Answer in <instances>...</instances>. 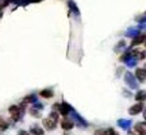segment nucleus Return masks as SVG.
Segmentation results:
<instances>
[{
  "label": "nucleus",
  "instance_id": "obj_1",
  "mask_svg": "<svg viewBox=\"0 0 146 135\" xmlns=\"http://www.w3.org/2000/svg\"><path fill=\"white\" fill-rule=\"evenodd\" d=\"M26 104H23V105H12V107H10V115L11 118H12V120L14 122H19V120L22 119V116H23V107H25Z\"/></svg>",
  "mask_w": 146,
  "mask_h": 135
},
{
  "label": "nucleus",
  "instance_id": "obj_2",
  "mask_svg": "<svg viewBox=\"0 0 146 135\" xmlns=\"http://www.w3.org/2000/svg\"><path fill=\"white\" fill-rule=\"evenodd\" d=\"M57 120H58V114L53 111L49 118L43 119V127H45L46 130H54V128H56V123H57Z\"/></svg>",
  "mask_w": 146,
  "mask_h": 135
},
{
  "label": "nucleus",
  "instance_id": "obj_3",
  "mask_svg": "<svg viewBox=\"0 0 146 135\" xmlns=\"http://www.w3.org/2000/svg\"><path fill=\"white\" fill-rule=\"evenodd\" d=\"M53 111H54V112L57 111V114H61V115H64V116L66 118V116L72 112V107H70L69 104H66V103L54 104V105H53Z\"/></svg>",
  "mask_w": 146,
  "mask_h": 135
},
{
  "label": "nucleus",
  "instance_id": "obj_4",
  "mask_svg": "<svg viewBox=\"0 0 146 135\" xmlns=\"http://www.w3.org/2000/svg\"><path fill=\"white\" fill-rule=\"evenodd\" d=\"M142 109H143V104H142V103H137L135 105L130 107V109H129V114H130V115H137V114H139Z\"/></svg>",
  "mask_w": 146,
  "mask_h": 135
},
{
  "label": "nucleus",
  "instance_id": "obj_5",
  "mask_svg": "<svg viewBox=\"0 0 146 135\" xmlns=\"http://www.w3.org/2000/svg\"><path fill=\"white\" fill-rule=\"evenodd\" d=\"M125 80H126V84H127L130 88H137V83H134V76H133L131 73H126Z\"/></svg>",
  "mask_w": 146,
  "mask_h": 135
},
{
  "label": "nucleus",
  "instance_id": "obj_6",
  "mask_svg": "<svg viewBox=\"0 0 146 135\" xmlns=\"http://www.w3.org/2000/svg\"><path fill=\"white\" fill-rule=\"evenodd\" d=\"M134 130L139 135H146V123H137L134 126Z\"/></svg>",
  "mask_w": 146,
  "mask_h": 135
},
{
  "label": "nucleus",
  "instance_id": "obj_7",
  "mask_svg": "<svg viewBox=\"0 0 146 135\" xmlns=\"http://www.w3.org/2000/svg\"><path fill=\"white\" fill-rule=\"evenodd\" d=\"M61 126H62L64 130H70V128H73V127H74V123H73V120L68 119V118H65V119L61 122Z\"/></svg>",
  "mask_w": 146,
  "mask_h": 135
},
{
  "label": "nucleus",
  "instance_id": "obj_8",
  "mask_svg": "<svg viewBox=\"0 0 146 135\" xmlns=\"http://www.w3.org/2000/svg\"><path fill=\"white\" fill-rule=\"evenodd\" d=\"M135 76H137V78H138L141 83H143V81L146 80V69H137Z\"/></svg>",
  "mask_w": 146,
  "mask_h": 135
},
{
  "label": "nucleus",
  "instance_id": "obj_9",
  "mask_svg": "<svg viewBox=\"0 0 146 135\" xmlns=\"http://www.w3.org/2000/svg\"><path fill=\"white\" fill-rule=\"evenodd\" d=\"M30 132H31L33 135H43V128H41L38 124H34V126H31Z\"/></svg>",
  "mask_w": 146,
  "mask_h": 135
},
{
  "label": "nucleus",
  "instance_id": "obj_10",
  "mask_svg": "<svg viewBox=\"0 0 146 135\" xmlns=\"http://www.w3.org/2000/svg\"><path fill=\"white\" fill-rule=\"evenodd\" d=\"M146 36L145 35H138L135 36L134 39H133V42H131V46H135V45H139V43H142V42H145Z\"/></svg>",
  "mask_w": 146,
  "mask_h": 135
},
{
  "label": "nucleus",
  "instance_id": "obj_11",
  "mask_svg": "<svg viewBox=\"0 0 146 135\" xmlns=\"http://www.w3.org/2000/svg\"><path fill=\"white\" fill-rule=\"evenodd\" d=\"M41 96L42 97H45V99H50L53 96V92L50 91V89H43V91H41Z\"/></svg>",
  "mask_w": 146,
  "mask_h": 135
},
{
  "label": "nucleus",
  "instance_id": "obj_12",
  "mask_svg": "<svg viewBox=\"0 0 146 135\" xmlns=\"http://www.w3.org/2000/svg\"><path fill=\"white\" fill-rule=\"evenodd\" d=\"M135 99L138 100V101H143V100H146V92L145 91H141V92H138V93L135 95Z\"/></svg>",
  "mask_w": 146,
  "mask_h": 135
},
{
  "label": "nucleus",
  "instance_id": "obj_13",
  "mask_svg": "<svg viewBox=\"0 0 146 135\" xmlns=\"http://www.w3.org/2000/svg\"><path fill=\"white\" fill-rule=\"evenodd\" d=\"M118 124H119L122 128H129V126H130V122H129V120L120 119V120H118Z\"/></svg>",
  "mask_w": 146,
  "mask_h": 135
},
{
  "label": "nucleus",
  "instance_id": "obj_14",
  "mask_svg": "<svg viewBox=\"0 0 146 135\" xmlns=\"http://www.w3.org/2000/svg\"><path fill=\"white\" fill-rule=\"evenodd\" d=\"M8 128V124H7V122L3 119H0V130H7Z\"/></svg>",
  "mask_w": 146,
  "mask_h": 135
},
{
  "label": "nucleus",
  "instance_id": "obj_15",
  "mask_svg": "<svg viewBox=\"0 0 146 135\" xmlns=\"http://www.w3.org/2000/svg\"><path fill=\"white\" fill-rule=\"evenodd\" d=\"M106 135H118V132L114 128H108V130H106Z\"/></svg>",
  "mask_w": 146,
  "mask_h": 135
},
{
  "label": "nucleus",
  "instance_id": "obj_16",
  "mask_svg": "<svg viewBox=\"0 0 146 135\" xmlns=\"http://www.w3.org/2000/svg\"><path fill=\"white\" fill-rule=\"evenodd\" d=\"M31 115H34L35 118H39V116H41V115H39V111L35 108H31Z\"/></svg>",
  "mask_w": 146,
  "mask_h": 135
},
{
  "label": "nucleus",
  "instance_id": "obj_17",
  "mask_svg": "<svg viewBox=\"0 0 146 135\" xmlns=\"http://www.w3.org/2000/svg\"><path fill=\"white\" fill-rule=\"evenodd\" d=\"M95 135H106V130H98L95 132Z\"/></svg>",
  "mask_w": 146,
  "mask_h": 135
},
{
  "label": "nucleus",
  "instance_id": "obj_18",
  "mask_svg": "<svg viewBox=\"0 0 146 135\" xmlns=\"http://www.w3.org/2000/svg\"><path fill=\"white\" fill-rule=\"evenodd\" d=\"M18 135H30V134H29L27 131H23V130H22V131H19V132H18Z\"/></svg>",
  "mask_w": 146,
  "mask_h": 135
},
{
  "label": "nucleus",
  "instance_id": "obj_19",
  "mask_svg": "<svg viewBox=\"0 0 146 135\" xmlns=\"http://www.w3.org/2000/svg\"><path fill=\"white\" fill-rule=\"evenodd\" d=\"M129 135H135V134H134V132H131V131H130V132H129Z\"/></svg>",
  "mask_w": 146,
  "mask_h": 135
},
{
  "label": "nucleus",
  "instance_id": "obj_20",
  "mask_svg": "<svg viewBox=\"0 0 146 135\" xmlns=\"http://www.w3.org/2000/svg\"><path fill=\"white\" fill-rule=\"evenodd\" d=\"M143 116H145V119H146V109H145V112H143Z\"/></svg>",
  "mask_w": 146,
  "mask_h": 135
},
{
  "label": "nucleus",
  "instance_id": "obj_21",
  "mask_svg": "<svg viewBox=\"0 0 146 135\" xmlns=\"http://www.w3.org/2000/svg\"><path fill=\"white\" fill-rule=\"evenodd\" d=\"M145 69H146V65H145Z\"/></svg>",
  "mask_w": 146,
  "mask_h": 135
},
{
  "label": "nucleus",
  "instance_id": "obj_22",
  "mask_svg": "<svg viewBox=\"0 0 146 135\" xmlns=\"http://www.w3.org/2000/svg\"><path fill=\"white\" fill-rule=\"evenodd\" d=\"M145 45H146V41H145Z\"/></svg>",
  "mask_w": 146,
  "mask_h": 135
}]
</instances>
